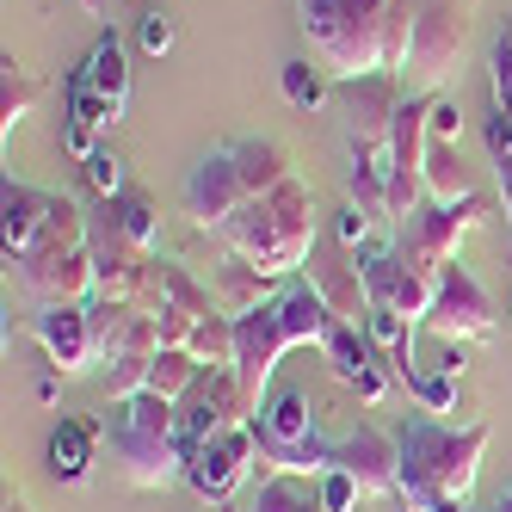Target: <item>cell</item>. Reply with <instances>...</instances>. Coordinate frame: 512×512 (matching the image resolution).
<instances>
[{"mask_svg":"<svg viewBox=\"0 0 512 512\" xmlns=\"http://www.w3.org/2000/svg\"><path fill=\"white\" fill-rule=\"evenodd\" d=\"M297 25L334 81L401 75L414 44V0H297Z\"/></svg>","mask_w":512,"mask_h":512,"instance_id":"cell-1","label":"cell"},{"mask_svg":"<svg viewBox=\"0 0 512 512\" xmlns=\"http://www.w3.org/2000/svg\"><path fill=\"white\" fill-rule=\"evenodd\" d=\"M327 327H334V309L321 303L315 284H290L266 309L235 315V389H241V414L247 420L266 414L260 395H266V383L278 371V358L297 352V346H321Z\"/></svg>","mask_w":512,"mask_h":512,"instance_id":"cell-2","label":"cell"},{"mask_svg":"<svg viewBox=\"0 0 512 512\" xmlns=\"http://www.w3.org/2000/svg\"><path fill=\"white\" fill-rule=\"evenodd\" d=\"M488 438H494L488 420H469V426L408 420L395 432V445H401V488H395V500L408 512H432L438 500H469L475 475H482Z\"/></svg>","mask_w":512,"mask_h":512,"instance_id":"cell-3","label":"cell"},{"mask_svg":"<svg viewBox=\"0 0 512 512\" xmlns=\"http://www.w3.org/2000/svg\"><path fill=\"white\" fill-rule=\"evenodd\" d=\"M99 445L112 451L124 488H173L186 482V445H179V401L142 389L130 401H105Z\"/></svg>","mask_w":512,"mask_h":512,"instance_id":"cell-4","label":"cell"},{"mask_svg":"<svg viewBox=\"0 0 512 512\" xmlns=\"http://www.w3.org/2000/svg\"><path fill=\"white\" fill-rule=\"evenodd\" d=\"M290 173H297V167H290V155L278 149L272 136H235V142L210 149V155L186 173V186H179V204H186V216H192L198 229L216 235L241 204L266 198L272 186H284Z\"/></svg>","mask_w":512,"mask_h":512,"instance_id":"cell-5","label":"cell"},{"mask_svg":"<svg viewBox=\"0 0 512 512\" xmlns=\"http://www.w3.org/2000/svg\"><path fill=\"white\" fill-rule=\"evenodd\" d=\"M216 241H223L229 253H241L247 266H260L266 278H290L309 266V247H315V198L297 173L284 179V186H272L266 198L241 204L223 229H216Z\"/></svg>","mask_w":512,"mask_h":512,"instance_id":"cell-6","label":"cell"},{"mask_svg":"<svg viewBox=\"0 0 512 512\" xmlns=\"http://www.w3.org/2000/svg\"><path fill=\"white\" fill-rule=\"evenodd\" d=\"M469 13L475 0H414V44L401 62V93L408 99H438L469 62Z\"/></svg>","mask_w":512,"mask_h":512,"instance_id":"cell-7","label":"cell"},{"mask_svg":"<svg viewBox=\"0 0 512 512\" xmlns=\"http://www.w3.org/2000/svg\"><path fill=\"white\" fill-rule=\"evenodd\" d=\"M482 216H488V198H482V192H463V198H451V204H420L408 223L395 229V241H389V247L401 253V266H408L414 278L438 284V272L457 260L463 235L482 223Z\"/></svg>","mask_w":512,"mask_h":512,"instance_id":"cell-8","label":"cell"},{"mask_svg":"<svg viewBox=\"0 0 512 512\" xmlns=\"http://www.w3.org/2000/svg\"><path fill=\"white\" fill-rule=\"evenodd\" d=\"M253 463H260V432H253V420L223 426V432H210L204 445L186 451V488L210 506H229Z\"/></svg>","mask_w":512,"mask_h":512,"instance_id":"cell-9","label":"cell"},{"mask_svg":"<svg viewBox=\"0 0 512 512\" xmlns=\"http://www.w3.org/2000/svg\"><path fill=\"white\" fill-rule=\"evenodd\" d=\"M426 334H438V340H494L500 334V309H494L488 290L475 284V272L463 260H451L438 272L432 309H426Z\"/></svg>","mask_w":512,"mask_h":512,"instance_id":"cell-10","label":"cell"},{"mask_svg":"<svg viewBox=\"0 0 512 512\" xmlns=\"http://www.w3.org/2000/svg\"><path fill=\"white\" fill-rule=\"evenodd\" d=\"M31 340L50 352V364L62 377H87L99 371V327H93V309L87 303H50L31 315Z\"/></svg>","mask_w":512,"mask_h":512,"instance_id":"cell-11","label":"cell"},{"mask_svg":"<svg viewBox=\"0 0 512 512\" xmlns=\"http://www.w3.org/2000/svg\"><path fill=\"white\" fill-rule=\"evenodd\" d=\"M334 99L346 112L352 149H389L395 142V112H401V81L395 75H364V81H334Z\"/></svg>","mask_w":512,"mask_h":512,"instance_id":"cell-12","label":"cell"},{"mask_svg":"<svg viewBox=\"0 0 512 512\" xmlns=\"http://www.w3.org/2000/svg\"><path fill=\"white\" fill-rule=\"evenodd\" d=\"M7 278L38 309L87 303L93 297V247H81V253H25V260H7Z\"/></svg>","mask_w":512,"mask_h":512,"instance_id":"cell-13","label":"cell"},{"mask_svg":"<svg viewBox=\"0 0 512 512\" xmlns=\"http://www.w3.org/2000/svg\"><path fill=\"white\" fill-rule=\"evenodd\" d=\"M241 389H235V371H204L186 395H179V445H204L210 432L223 426H241Z\"/></svg>","mask_w":512,"mask_h":512,"instance_id":"cell-14","label":"cell"},{"mask_svg":"<svg viewBox=\"0 0 512 512\" xmlns=\"http://www.w3.org/2000/svg\"><path fill=\"white\" fill-rule=\"evenodd\" d=\"M358 272H364V290H371V309H395V315H408L414 327H426L432 284L401 266V253H395V247H364Z\"/></svg>","mask_w":512,"mask_h":512,"instance_id":"cell-15","label":"cell"},{"mask_svg":"<svg viewBox=\"0 0 512 512\" xmlns=\"http://www.w3.org/2000/svg\"><path fill=\"white\" fill-rule=\"evenodd\" d=\"M321 352H327V364H334V371L358 389L364 408H377V401L389 395V383H395V377L377 364V346H371V334H364V327L334 321V327H327V340H321Z\"/></svg>","mask_w":512,"mask_h":512,"instance_id":"cell-16","label":"cell"},{"mask_svg":"<svg viewBox=\"0 0 512 512\" xmlns=\"http://www.w3.org/2000/svg\"><path fill=\"white\" fill-rule=\"evenodd\" d=\"M334 469L358 475L364 500L395 494V488H401V445H395L383 426H358V432H346V438H340V463H334Z\"/></svg>","mask_w":512,"mask_h":512,"instance_id":"cell-17","label":"cell"},{"mask_svg":"<svg viewBox=\"0 0 512 512\" xmlns=\"http://www.w3.org/2000/svg\"><path fill=\"white\" fill-rule=\"evenodd\" d=\"M0 210H7V260H19V253L44 235V223L56 216V192H38V186H13L0 192Z\"/></svg>","mask_w":512,"mask_h":512,"instance_id":"cell-18","label":"cell"},{"mask_svg":"<svg viewBox=\"0 0 512 512\" xmlns=\"http://www.w3.org/2000/svg\"><path fill=\"white\" fill-rule=\"evenodd\" d=\"M93 451H99V426H87V420H56V432H50V451H44V463H50V475L56 482H87L93 475Z\"/></svg>","mask_w":512,"mask_h":512,"instance_id":"cell-19","label":"cell"},{"mask_svg":"<svg viewBox=\"0 0 512 512\" xmlns=\"http://www.w3.org/2000/svg\"><path fill=\"white\" fill-rule=\"evenodd\" d=\"M81 81L112 105V112L124 118V105H130V68H124V44H118V31H99V44L87 50L81 62Z\"/></svg>","mask_w":512,"mask_h":512,"instance_id":"cell-20","label":"cell"},{"mask_svg":"<svg viewBox=\"0 0 512 512\" xmlns=\"http://www.w3.org/2000/svg\"><path fill=\"white\" fill-rule=\"evenodd\" d=\"M309 284L321 290V303L334 309V321L364 327V315H371V290H364L358 266H309Z\"/></svg>","mask_w":512,"mask_h":512,"instance_id":"cell-21","label":"cell"},{"mask_svg":"<svg viewBox=\"0 0 512 512\" xmlns=\"http://www.w3.org/2000/svg\"><path fill=\"white\" fill-rule=\"evenodd\" d=\"M272 278L260 272V266H247L241 253H229L223 260V272H216V303H223V315H253V309H266L272 297Z\"/></svg>","mask_w":512,"mask_h":512,"instance_id":"cell-22","label":"cell"},{"mask_svg":"<svg viewBox=\"0 0 512 512\" xmlns=\"http://www.w3.org/2000/svg\"><path fill=\"white\" fill-rule=\"evenodd\" d=\"M155 297L161 303H173V309H192L198 321H210V315H223V303H216V290H204L179 260H155ZM155 303V309H161Z\"/></svg>","mask_w":512,"mask_h":512,"instance_id":"cell-23","label":"cell"},{"mask_svg":"<svg viewBox=\"0 0 512 512\" xmlns=\"http://www.w3.org/2000/svg\"><path fill=\"white\" fill-rule=\"evenodd\" d=\"M260 438H278V445H297V438H315V420H309V395L303 389H278L266 401V414L253 420Z\"/></svg>","mask_w":512,"mask_h":512,"instance_id":"cell-24","label":"cell"},{"mask_svg":"<svg viewBox=\"0 0 512 512\" xmlns=\"http://www.w3.org/2000/svg\"><path fill=\"white\" fill-rule=\"evenodd\" d=\"M38 93H44V87H38V75H31L25 62H13V56L0 62V136H7V142H13V130H19L31 112H38Z\"/></svg>","mask_w":512,"mask_h":512,"instance_id":"cell-25","label":"cell"},{"mask_svg":"<svg viewBox=\"0 0 512 512\" xmlns=\"http://www.w3.org/2000/svg\"><path fill=\"white\" fill-rule=\"evenodd\" d=\"M99 223H112L124 241H136V247H149L155 253V235H161V216H155V204L142 198V192H124V198H105L99 204Z\"/></svg>","mask_w":512,"mask_h":512,"instance_id":"cell-26","label":"cell"},{"mask_svg":"<svg viewBox=\"0 0 512 512\" xmlns=\"http://www.w3.org/2000/svg\"><path fill=\"white\" fill-rule=\"evenodd\" d=\"M278 87H284V99L297 105V112H321V105L334 99V75H327L321 62H309V56H290L278 68Z\"/></svg>","mask_w":512,"mask_h":512,"instance_id":"cell-27","label":"cell"},{"mask_svg":"<svg viewBox=\"0 0 512 512\" xmlns=\"http://www.w3.org/2000/svg\"><path fill=\"white\" fill-rule=\"evenodd\" d=\"M198 377H204V364H198L192 346H161V352H155V377H149V389L167 395V401H179Z\"/></svg>","mask_w":512,"mask_h":512,"instance_id":"cell-28","label":"cell"},{"mask_svg":"<svg viewBox=\"0 0 512 512\" xmlns=\"http://www.w3.org/2000/svg\"><path fill=\"white\" fill-rule=\"evenodd\" d=\"M247 512H327V506H321L315 482H303V475H272V482L253 494Z\"/></svg>","mask_w":512,"mask_h":512,"instance_id":"cell-29","label":"cell"},{"mask_svg":"<svg viewBox=\"0 0 512 512\" xmlns=\"http://www.w3.org/2000/svg\"><path fill=\"white\" fill-rule=\"evenodd\" d=\"M192 352H198L204 371H235V315H210V321H198Z\"/></svg>","mask_w":512,"mask_h":512,"instance_id":"cell-30","label":"cell"},{"mask_svg":"<svg viewBox=\"0 0 512 512\" xmlns=\"http://www.w3.org/2000/svg\"><path fill=\"white\" fill-rule=\"evenodd\" d=\"M68 112H75V118H68L75 130H112V124H118V112H112V105H105V99H99L81 75L68 81Z\"/></svg>","mask_w":512,"mask_h":512,"instance_id":"cell-31","label":"cell"},{"mask_svg":"<svg viewBox=\"0 0 512 512\" xmlns=\"http://www.w3.org/2000/svg\"><path fill=\"white\" fill-rule=\"evenodd\" d=\"M426 414H457V377H438V371H420L414 389H408Z\"/></svg>","mask_w":512,"mask_h":512,"instance_id":"cell-32","label":"cell"},{"mask_svg":"<svg viewBox=\"0 0 512 512\" xmlns=\"http://www.w3.org/2000/svg\"><path fill=\"white\" fill-rule=\"evenodd\" d=\"M315 494H321V506H327V512H358V500H364L358 475H346V469H327L321 482H315Z\"/></svg>","mask_w":512,"mask_h":512,"instance_id":"cell-33","label":"cell"},{"mask_svg":"<svg viewBox=\"0 0 512 512\" xmlns=\"http://www.w3.org/2000/svg\"><path fill=\"white\" fill-rule=\"evenodd\" d=\"M87 186L99 192V204H105V198H124V192H130V186H124V161H118L112 149H99V155L87 161Z\"/></svg>","mask_w":512,"mask_h":512,"instance_id":"cell-34","label":"cell"},{"mask_svg":"<svg viewBox=\"0 0 512 512\" xmlns=\"http://www.w3.org/2000/svg\"><path fill=\"white\" fill-rule=\"evenodd\" d=\"M426 136H432V142H451V149H457V136H463V112H457V99H445V93L432 99V112H426Z\"/></svg>","mask_w":512,"mask_h":512,"instance_id":"cell-35","label":"cell"},{"mask_svg":"<svg viewBox=\"0 0 512 512\" xmlns=\"http://www.w3.org/2000/svg\"><path fill=\"white\" fill-rule=\"evenodd\" d=\"M155 321H161V346H192V334H198V315L192 309H173V303H161Z\"/></svg>","mask_w":512,"mask_h":512,"instance_id":"cell-36","label":"cell"},{"mask_svg":"<svg viewBox=\"0 0 512 512\" xmlns=\"http://www.w3.org/2000/svg\"><path fill=\"white\" fill-rule=\"evenodd\" d=\"M142 50H149V56L173 50V19L167 13H142Z\"/></svg>","mask_w":512,"mask_h":512,"instance_id":"cell-37","label":"cell"},{"mask_svg":"<svg viewBox=\"0 0 512 512\" xmlns=\"http://www.w3.org/2000/svg\"><path fill=\"white\" fill-rule=\"evenodd\" d=\"M371 229H377V216H364L358 204L340 210V241H346V247H364V241H371Z\"/></svg>","mask_w":512,"mask_h":512,"instance_id":"cell-38","label":"cell"},{"mask_svg":"<svg viewBox=\"0 0 512 512\" xmlns=\"http://www.w3.org/2000/svg\"><path fill=\"white\" fill-rule=\"evenodd\" d=\"M438 377H463L469 371V352H463V340H438V364H432Z\"/></svg>","mask_w":512,"mask_h":512,"instance_id":"cell-39","label":"cell"},{"mask_svg":"<svg viewBox=\"0 0 512 512\" xmlns=\"http://www.w3.org/2000/svg\"><path fill=\"white\" fill-rule=\"evenodd\" d=\"M494 179H500V198H506V223H512V155H494Z\"/></svg>","mask_w":512,"mask_h":512,"instance_id":"cell-40","label":"cell"},{"mask_svg":"<svg viewBox=\"0 0 512 512\" xmlns=\"http://www.w3.org/2000/svg\"><path fill=\"white\" fill-rule=\"evenodd\" d=\"M0 512H31V500H25V494L13 488V494H7V506H0Z\"/></svg>","mask_w":512,"mask_h":512,"instance_id":"cell-41","label":"cell"},{"mask_svg":"<svg viewBox=\"0 0 512 512\" xmlns=\"http://www.w3.org/2000/svg\"><path fill=\"white\" fill-rule=\"evenodd\" d=\"M432 512H469V500H438Z\"/></svg>","mask_w":512,"mask_h":512,"instance_id":"cell-42","label":"cell"},{"mask_svg":"<svg viewBox=\"0 0 512 512\" xmlns=\"http://www.w3.org/2000/svg\"><path fill=\"white\" fill-rule=\"evenodd\" d=\"M494 512H512V488H506V494H500V506H494Z\"/></svg>","mask_w":512,"mask_h":512,"instance_id":"cell-43","label":"cell"},{"mask_svg":"<svg viewBox=\"0 0 512 512\" xmlns=\"http://www.w3.org/2000/svg\"><path fill=\"white\" fill-rule=\"evenodd\" d=\"M500 112H506V118H512V99H506V105H500Z\"/></svg>","mask_w":512,"mask_h":512,"instance_id":"cell-44","label":"cell"},{"mask_svg":"<svg viewBox=\"0 0 512 512\" xmlns=\"http://www.w3.org/2000/svg\"><path fill=\"white\" fill-rule=\"evenodd\" d=\"M87 7H93V13H99V0H87Z\"/></svg>","mask_w":512,"mask_h":512,"instance_id":"cell-45","label":"cell"}]
</instances>
